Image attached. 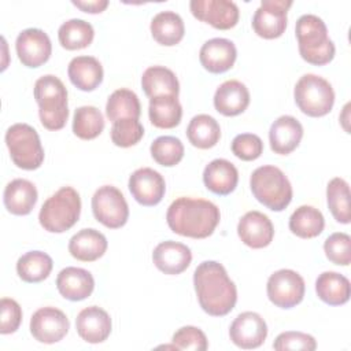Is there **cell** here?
I'll return each instance as SVG.
<instances>
[{"label":"cell","instance_id":"bcb514c9","mask_svg":"<svg viewBox=\"0 0 351 351\" xmlns=\"http://www.w3.org/2000/svg\"><path fill=\"white\" fill-rule=\"evenodd\" d=\"M71 3L77 8L82 10L84 12H89V14L103 12L108 7L107 0H93V1H75V0H73Z\"/></svg>","mask_w":351,"mask_h":351},{"label":"cell","instance_id":"f1b7e54d","mask_svg":"<svg viewBox=\"0 0 351 351\" xmlns=\"http://www.w3.org/2000/svg\"><path fill=\"white\" fill-rule=\"evenodd\" d=\"M149 29L154 40L165 47H173L178 44L185 34L184 21L174 11L158 12L152 18Z\"/></svg>","mask_w":351,"mask_h":351},{"label":"cell","instance_id":"4fadbf2b","mask_svg":"<svg viewBox=\"0 0 351 351\" xmlns=\"http://www.w3.org/2000/svg\"><path fill=\"white\" fill-rule=\"evenodd\" d=\"M189 8L196 19L219 30L234 27L240 16L236 3L229 0H192Z\"/></svg>","mask_w":351,"mask_h":351},{"label":"cell","instance_id":"7402d4cb","mask_svg":"<svg viewBox=\"0 0 351 351\" xmlns=\"http://www.w3.org/2000/svg\"><path fill=\"white\" fill-rule=\"evenodd\" d=\"M303 137L302 123L291 115H281L277 118L269 130L270 148L274 154L288 155L299 145Z\"/></svg>","mask_w":351,"mask_h":351},{"label":"cell","instance_id":"277c9868","mask_svg":"<svg viewBox=\"0 0 351 351\" xmlns=\"http://www.w3.org/2000/svg\"><path fill=\"white\" fill-rule=\"evenodd\" d=\"M34 99L38 104V115L48 130L62 129L69 118L67 89L55 75L40 77L34 84Z\"/></svg>","mask_w":351,"mask_h":351},{"label":"cell","instance_id":"44dd1931","mask_svg":"<svg viewBox=\"0 0 351 351\" xmlns=\"http://www.w3.org/2000/svg\"><path fill=\"white\" fill-rule=\"evenodd\" d=\"M59 293L71 302H80L90 296L95 288V280L90 271L82 267L69 266L59 271L56 277Z\"/></svg>","mask_w":351,"mask_h":351},{"label":"cell","instance_id":"cb8c5ba5","mask_svg":"<svg viewBox=\"0 0 351 351\" xmlns=\"http://www.w3.org/2000/svg\"><path fill=\"white\" fill-rule=\"evenodd\" d=\"M108 243L103 233L93 228H85L77 232L69 241V252L81 262H93L104 255Z\"/></svg>","mask_w":351,"mask_h":351},{"label":"cell","instance_id":"74e56055","mask_svg":"<svg viewBox=\"0 0 351 351\" xmlns=\"http://www.w3.org/2000/svg\"><path fill=\"white\" fill-rule=\"evenodd\" d=\"M104 129V118L93 106H81L74 111L73 132L81 140H93Z\"/></svg>","mask_w":351,"mask_h":351},{"label":"cell","instance_id":"2e32d148","mask_svg":"<svg viewBox=\"0 0 351 351\" xmlns=\"http://www.w3.org/2000/svg\"><path fill=\"white\" fill-rule=\"evenodd\" d=\"M129 191L141 206L151 207L160 203L166 192V182L160 173L151 167H141L129 177Z\"/></svg>","mask_w":351,"mask_h":351},{"label":"cell","instance_id":"7c38bea8","mask_svg":"<svg viewBox=\"0 0 351 351\" xmlns=\"http://www.w3.org/2000/svg\"><path fill=\"white\" fill-rule=\"evenodd\" d=\"M70 329L67 315L56 307H41L30 318L32 336L44 344L60 341Z\"/></svg>","mask_w":351,"mask_h":351},{"label":"cell","instance_id":"ee69618b","mask_svg":"<svg viewBox=\"0 0 351 351\" xmlns=\"http://www.w3.org/2000/svg\"><path fill=\"white\" fill-rule=\"evenodd\" d=\"M274 350H307L313 351L317 348V341L311 335L303 333V332H282L280 333L274 343H273Z\"/></svg>","mask_w":351,"mask_h":351},{"label":"cell","instance_id":"f6af8a7d","mask_svg":"<svg viewBox=\"0 0 351 351\" xmlns=\"http://www.w3.org/2000/svg\"><path fill=\"white\" fill-rule=\"evenodd\" d=\"M0 310H1V322H0V333L10 335L16 332L22 322V308L14 299L3 298L0 300Z\"/></svg>","mask_w":351,"mask_h":351},{"label":"cell","instance_id":"8fae6325","mask_svg":"<svg viewBox=\"0 0 351 351\" xmlns=\"http://www.w3.org/2000/svg\"><path fill=\"white\" fill-rule=\"evenodd\" d=\"M291 5V0H262L252 18L254 32L266 40L282 36L287 29V12Z\"/></svg>","mask_w":351,"mask_h":351},{"label":"cell","instance_id":"6da1fadb","mask_svg":"<svg viewBox=\"0 0 351 351\" xmlns=\"http://www.w3.org/2000/svg\"><path fill=\"white\" fill-rule=\"evenodd\" d=\"M193 285L199 304L208 315L223 317L234 308L237 289L219 262H202L195 269Z\"/></svg>","mask_w":351,"mask_h":351},{"label":"cell","instance_id":"f546056e","mask_svg":"<svg viewBox=\"0 0 351 351\" xmlns=\"http://www.w3.org/2000/svg\"><path fill=\"white\" fill-rule=\"evenodd\" d=\"M141 86L148 97L156 96H177L180 92V84L176 74L165 66H151L141 77Z\"/></svg>","mask_w":351,"mask_h":351},{"label":"cell","instance_id":"1f68e13d","mask_svg":"<svg viewBox=\"0 0 351 351\" xmlns=\"http://www.w3.org/2000/svg\"><path fill=\"white\" fill-rule=\"evenodd\" d=\"M186 137L189 143L200 149H208L217 145L221 138L219 123L207 114L195 115L186 128Z\"/></svg>","mask_w":351,"mask_h":351},{"label":"cell","instance_id":"b9f144b4","mask_svg":"<svg viewBox=\"0 0 351 351\" xmlns=\"http://www.w3.org/2000/svg\"><path fill=\"white\" fill-rule=\"evenodd\" d=\"M232 152L241 160H255L263 152V141L252 133L237 134L232 141Z\"/></svg>","mask_w":351,"mask_h":351},{"label":"cell","instance_id":"8992f818","mask_svg":"<svg viewBox=\"0 0 351 351\" xmlns=\"http://www.w3.org/2000/svg\"><path fill=\"white\" fill-rule=\"evenodd\" d=\"M81 214V197L73 186H62L41 206L40 225L51 233H63L73 228Z\"/></svg>","mask_w":351,"mask_h":351},{"label":"cell","instance_id":"9c48e42d","mask_svg":"<svg viewBox=\"0 0 351 351\" xmlns=\"http://www.w3.org/2000/svg\"><path fill=\"white\" fill-rule=\"evenodd\" d=\"M95 218L108 229H118L128 222L129 207L122 192L112 185L100 186L92 197Z\"/></svg>","mask_w":351,"mask_h":351},{"label":"cell","instance_id":"8d00e7d4","mask_svg":"<svg viewBox=\"0 0 351 351\" xmlns=\"http://www.w3.org/2000/svg\"><path fill=\"white\" fill-rule=\"evenodd\" d=\"M326 200L333 218L340 223H350V186L346 180L335 177L328 182Z\"/></svg>","mask_w":351,"mask_h":351},{"label":"cell","instance_id":"ffe728a7","mask_svg":"<svg viewBox=\"0 0 351 351\" xmlns=\"http://www.w3.org/2000/svg\"><path fill=\"white\" fill-rule=\"evenodd\" d=\"M152 261L162 273L176 276L188 269L192 262V252L185 244L167 240L155 247Z\"/></svg>","mask_w":351,"mask_h":351},{"label":"cell","instance_id":"4316f807","mask_svg":"<svg viewBox=\"0 0 351 351\" xmlns=\"http://www.w3.org/2000/svg\"><path fill=\"white\" fill-rule=\"evenodd\" d=\"M71 84L84 92L95 90L103 81V67L93 56L73 58L67 67Z\"/></svg>","mask_w":351,"mask_h":351},{"label":"cell","instance_id":"ab89813d","mask_svg":"<svg viewBox=\"0 0 351 351\" xmlns=\"http://www.w3.org/2000/svg\"><path fill=\"white\" fill-rule=\"evenodd\" d=\"M144 136V128L138 119L123 118L112 122L111 141L121 148L136 145Z\"/></svg>","mask_w":351,"mask_h":351},{"label":"cell","instance_id":"60d3db41","mask_svg":"<svg viewBox=\"0 0 351 351\" xmlns=\"http://www.w3.org/2000/svg\"><path fill=\"white\" fill-rule=\"evenodd\" d=\"M326 258L340 266H348L351 262V237L347 233H332L324 243Z\"/></svg>","mask_w":351,"mask_h":351},{"label":"cell","instance_id":"ac0fdd59","mask_svg":"<svg viewBox=\"0 0 351 351\" xmlns=\"http://www.w3.org/2000/svg\"><path fill=\"white\" fill-rule=\"evenodd\" d=\"M77 333L82 340L90 344H97L111 333V318L106 310L99 306L82 308L75 318Z\"/></svg>","mask_w":351,"mask_h":351},{"label":"cell","instance_id":"d6986e66","mask_svg":"<svg viewBox=\"0 0 351 351\" xmlns=\"http://www.w3.org/2000/svg\"><path fill=\"white\" fill-rule=\"evenodd\" d=\"M237 58L236 45L228 40L215 37L206 41L199 52L202 66L214 74H221L232 69Z\"/></svg>","mask_w":351,"mask_h":351},{"label":"cell","instance_id":"3957f363","mask_svg":"<svg viewBox=\"0 0 351 351\" xmlns=\"http://www.w3.org/2000/svg\"><path fill=\"white\" fill-rule=\"evenodd\" d=\"M295 34L303 60L314 66H324L335 58V44L328 36L325 22L313 14L302 15L296 21Z\"/></svg>","mask_w":351,"mask_h":351},{"label":"cell","instance_id":"4dcf8cb0","mask_svg":"<svg viewBox=\"0 0 351 351\" xmlns=\"http://www.w3.org/2000/svg\"><path fill=\"white\" fill-rule=\"evenodd\" d=\"M149 121L155 128L173 129L182 118V107L177 96H156L149 99Z\"/></svg>","mask_w":351,"mask_h":351},{"label":"cell","instance_id":"83f0119b","mask_svg":"<svg viewBox=\"0 0 351 351\" xmlns=\"http://www.w3.org/2000/svg\"><path fill=\"white\" fill-rule=\"evenodd\" d=\"M317 296L329 306H341L348 302L351 285L346 276L337 271H324L315 281Z\"/></svg>","mask_w":351,"mask_h":351},{"label":"cell","instance_id":"d590c367","mask_svg":"<svg viewBox=\"0 0 351 351\" xmlns=\"http://www.w3.org/2000/svg\"><path fill=\"white\" fill-rule=\"evenodd\" d=\"M141 114V106L137 95L126 88L114 90L106 104V115L110 121L115 122L123 118L138 119Z\"/></svg>","mask_w":351,"mask_h":351},{"label":"cell","instance_id":"603a6c76","mask_svg":"<svg viewBox=\"0 0 351 351\" xmlns=\"http://www.w3.org/2000/svg\"><path fill=\"white\" fill-rule=\"evenodd\" d=\"M248 104L250 92L247 86L237 80H228L215 90L214 107L225 117H236L244 112Z\"/></svg>","mask_w":351,"mask_h":351},{"label":"cell","instance_id":"836d02e7","mask_svg":"<svg viewBox=\"0 0 351 351\" xmlns=\"http://www.w3.org/2000/svg\"><path fill=\"white\" fill-rule=\"evenodd\" d=\"M52 266V258L47 252L29 251L18 259L16 273L25 282L34 284L45 280L49 276Z\"/></svg>","mask_w":351,"mask_h":351},{"label":"cell","instance_id":"52a82bcc","mask_svg":"<svg viewBox=\"0 0 351 351\" xmlns=\"http://www.w3.org/2000/svg\"><path fill=\"white\" fill-rule=\"evenodd\" d=\"M293 96L299 110L313 118L329 114L335 104L332 85L317 74L302 75L295 85Z\"/></svg>","mask_w":351,"mask_h":351},{"label":"cell","instance_id":"e575fe53","mask_svg":"<svg viewBox=\"0 0 351 351\" xmlns=\"http://www.w3.org/2000/svg\"><path fill=\"white\" fill-rule=\"evenodd\" d=\"M95 37L92 25L84 19H69L60 25L58 30V38L63 48L69 51L86 48Z\"/></svg>","mask_w":351,"mask_h":351},{"label":"cell","instance_id":"5bb4252c","mask_svg":"<svg viewBox=\"0 0 351 351\" xmlns=\"http://www.w3.org/2000/svg\"><path fill=\"white\" fill-rule=\"evenodd\" d=\"M16 55L23 66L34 69L48 62L52 53V44L48 34L36 27L22 30L15 41Z\"/></svg>","mask_w":351,"mask_h":351},{"label":"cell","instance_id":"7bdbcfd3","mask_svg":"<svg viewBox=\"0 0 351 351\" xmlns=\"http://www.w3.org/2000/svg\"><path fill=\"white\" fill-rule=\"evenodd\" d=\"M177 350H195L204 351L208 348V341L204 332L196 326H182L180 328L171 339Z\"/></svg>","mask_w":351,"mask_h":351},{"label":"cell","instance_id":"7a4b0ae2","mask_svg":"<svg viewBox=\"0 0 351 351\" xmlns=\"http://www.w3.org/2000/svg\"><path fill=\"white\" fill-rule=\"evenodd\" d=\"M219 219V208L213 202L199 197H178L166 213V221L171 232L191 239L211 236Z\"/></svg>","mask_w":351,"mask_h":351},{"label":"cell","instance_id":"484cf974","mask_svg":"<svg viewBox=\"0 0 351 351\" xmlns=\"http://www.w3.org/2000/svg\"><path fill=\"white\" fill-rule=\"evenodd\" d=\"M37 189L29 180L15 178L7 184L3 193L5 208L14 215H27L37 203Z\"/></svg>","mask_w":351,"mask_h":351},{"label":"cell","instance_id":"f35d334b","mask_svg":"<svg viewBox=\"0 0 351 351\" xmlns=\"http://www.w3.org/2000/svg\"><path fill=\"white\" fill-rule=\"evenodd\" d=\"M149 151L154 160L166 167L178 165L184 158V145L181 140L174 136H160L155 138Z\"/></svg>","mask_w":351,"mask_h":351},{"label":"cell","instance_id":"30bf717a","mask_svg":"<svg viewBox=\"0 0 351 351\" xmlns=\"http://www.w3.org/2000/svg\"><path fill=\"white\" fill-rule=\"evenodd\" d=\"M304 280L291 269H280L274 271L266 285L269 300L280 308H292L304 298Z\"/></svg>","mask_w":351,"mask_h":351},{"label":"cell","instance_id":"e0dca14e","mask_svg":"<svg viewBox=\"0 0 351 351\" xmlns=\"http://www.w3.org/2000/svg\"><path fill=\"white\" fill-rule=\"evenodd\" d=\"M240 240L250 248L259 250L267 247L274 237V228L269 217L261 211L245 213L237 225Z\"/></svg>","mask_w":351,"mask_h":351},{"label":"cell","instance_id":"d4e9b609","mask_svg":"<svg viewBox=\"0 0 351 351\" xmlns=\"http://www.w3.org/2000/svg\"><path fill=\"white\" fill-rule=\"evenodd\" d=\"M203 182L213 193L225 196L236 189L239 171L232 162L226 159H214L204 167Z\"/></svg>","mask_w":351,"mask_h":351},{"label":"cell","instance_id":"5b68a950","mask_svg":"<svg viewBox=\"0 0 351 351\" xmlns=\"http://www.w3.org/2000/svg\"><path fill=\"white\" fill-rule=\"evenodd\" d=\"M254 197L271 211H282L292 200V186L281 169L265 165L255 169L250 178Z\"/></svg>","mask_w":351,"mask_h":351},{"label":"cell","instance_id":"d6a6232c","mask_svg":"<svg viewBox=\"0 0 351 351\" xmlns=\"http://www.w3.org/2000/svg\"><path fill=\"white\" fill-rule=\"evenodd\" d=\"M289 230L300 239H313L322 233L325 219L322 213L313 206H300L289 217Z\"/></svg>","mask_w":351,"mask_h":351},{"label":"cell","instance_id":"9a60e30c","mask_svg":"<svg viewBox=\"0 0 351 351\" xmlns=\"http://www.w3.org/2000/svg\"><path fill=\"white\" fill-rule=\"evenodd\" d=\"M229 336L233 344L243 350L258 348L266 340L267 325L258 313L244 311L232 322Z\"/></svg>","mask_w":351,"mask_h":351},{"label":"cell","instance_id":"ba28073f","mask_svg":"<svg viewBox=\"0 0 351 351\" xmlns=\"http://www.w3.org/2000/svg\"><path fill=\"white\" fill-rule=\"evenodd\" d=\"M5 144L15 166L36 170L44 162V148L38 133L27 123H14L5 132Z\"/></svg>","mask_w":351,"mask_h":351}]
</instances>
